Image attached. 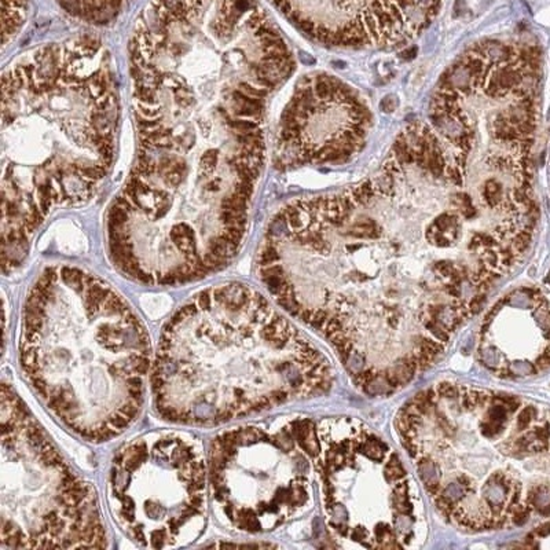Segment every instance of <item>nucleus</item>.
<instances>
[{"mask_svg": "<svg viewBox=\"0 0 550 550\" xmlns=\"http://www.w3.org/2000/svg\"><path fill=\"white\" fill-rule=\"evenodd\" d=\"M293 69L256 0H150L129 42L136 154L106 219L123 274L183 285L237 256L266 160V101Z\"/></svg>", "mask_w": 550, "mask_h": 550, "instance_id": "f257e3e1", "label": "nucleus"}, {"mask_svg": "<svg viewBox=\"0 0 550 550\" xmlns=\"http://www.w3.org/2000/svg\"><path fill=\"white\" fill-rule=\"evenodd\" d=\"M1 267L25 259L55 209L84 204L112 168L120 107L109 54L79 38L14 61L1 80Z\"/></svg>", "mask_w": 550, "mask_h": 550, "instance_id": "f03ea898", "label": "nucleus"}, {"mask_svg": "<svg viewBox=\"0 0 550 550\" xmlns=\"http://www.w3.org/2000/svg\"><path fill=\"white\" fill-rule=\"evenodd\" d=\"M330 385L319 351L241 282L182 305L164 326L151 370L157 413L182 425L224 424Z\"/></svg>", "mask_w": 550, "mask_h": 550, "instance_id": "7ed1b4c3", "label": "nucleus"}, {"mask_svg": "<svg viewBox=\"0 0 550 550\" xmlns=\"http://www.w3.org/2000/svg\"><path fill=\"white\" fill-rule=\"evenodd\" d=\"M20 354L45 406L83 439L116 438L139 416L151 369L149 333L97 275L45 268L23 304Z\"/></svg>", "mask_w": 550, "mask_h": 550, "instance_id": "20e7f679", "label": "nucleus"}, {"mask_svg": "<svg viewBox=\"0 0 550 550\" xmlns=\"http://www.w3.org/2000/svg\"><path fill=\"white\" fill-rule=\"evenodd\" d=\"M3 549L107 548L92 486L79 477L7 382L1 385Z\"/></svg>", "mask_w": 550, "mask_h": 550, "instance_id": "39448f33", "label": "nucleus"}, {"mask_svg": "<svg viewBox=\"0 0 550 550\" xmlns=\"http://www.w3.org/2000/svg\"><path fill=\"white\" fill-rule=\"evenodd\" d=\"M109 504L121 529L145 548H179L205 527L207 466L201 444L182 432H153L114 457Z\"/></svg>", "mask_w": 550, "mask_h": 550, "instance_id": "423d86ee", "label": "nucleus"}, {"mask_svg": "<svg viewBox=\"0 0 550 550\" xmlns=\"http://www.w3.org/2000/svg\"><path fill=\"white\" fill-rule=\"evenodd\" d=\"M290 429L246 425L217 435L209 451V483L220 514L238 531L279 526L308 499L304 458Z\"/></svg>", "mask_w": 550, "mask_h": 550, "instance_id": "0eeeda50", "label": "nucleus"}, {"mask_svg": "<svg viewBox=\"0 0 550 550\" xmlns=\"http://www.w3.org/2000/svg\"><path fill=\"white\" fill-rule=\"evenodd\" d=\"M369 117L364 105L337 79L305 77L279 123L276 163L290 168L347 160L363 145Z\"/></svg>", "mask_w": 550, "mask_h": 550, "instance_id": "6e6552de", "label": "nucleus"}, {"mask_svg": "<svg viewBox=\"0 0 550 550\" xmlns=\"http://www.w3.org/2000/svg\"><path fill=\"white\" fill-rule=\"evenodd\" d=\"M305 35L332 45L394 44L433 18L440 0H271Z\"/></svg>", "mask_w": 550, "mask_h": 550, "instance_id": "1a4fd4ad", "label": "nucleus"}, {"mask_svg": "<svg viewBox=\"0 0 550 550\" xmlns=\"http://www.w3.org/2000/svg\"><path fill=\"white\" fill-rule=\"evenodd\" d=\"M66 13L89 23L110 22L121 13L128 0H57Z\"/></svg>", "mask_w": 550, "mask_h": 550, "instance_id": "9d476101", "label": "nucleus"}, {"mask_svg": "<svg viewBox=\"0 0 550 550\" xmlns=\"http://www.w3.org/2000/svg\"><path fill=\"white\" fill-rule=\"evenodd\" d=\"M26 18L25 0H3V44L20 32Z\"/></svg>", "mask_w": 550, "mask_h": 550, "instance_id": "9b49d317", "label": "nucleus"}, {"mask_svg": "<svg viewBox=\"0 0 550 550\" xmlns=\"http://www.w3.org/2000/svg\"><path fill=\"white\" fill-rule=\"evenodd\" d=\"M385 477L389 483L401 482L404 477V469L402 466L401 461L396 454H392L391 458L388 460L387 466H385Z\"/></svg>", "mask_w": 550, "mask_h": 550, "instance_id": "f8f14e48", "label": "nucleus"}, {"mask_svg": "<svg viewBox=\"0 0 550 550\" xmlns=\"http://www.w3.org/2000/svg\"><path fill=\"white\" fill-rule=\"evenodd\" d=\"M417 348L421 351L424 357L433 360L443 351V345L429 337H421V341L417 344Z\"/></svg>", "mask_w": 550, "mask_h": 550, "instance_id": "ddd939ff", "label": "nucleus"}, {"mask_svg": "<svg viewBox=\"0 0 550 550\" xmlns=\"http://www.w3.org/2000/svg\"><path fill=\"white\" fill-rule=\"evenodd\" d=\"M394 499H395V506L398 508V510L402 513H409L410 512V505L409 501H407V484L404 482L398 483L396 488L394 492Z\"/></svg>", "mask_w": 550, "mask_h": 550, "instance_id": "4468645a", "label": "nucleus"}, {"mask_svg": "<svg viewBox=\"0 0 550 550\" xmlns=\"http://www.w3.org/2000/svg\"><path fill=\"white\" fill-rule=\"evenodd\" d=\"M458 268L460 267H457L453 261L450 260L436 261L435 266H433V270H435L436 274L440 275V276H443V278H448V279L455 274V271H457Z\"/></svg>", "mask_w": 550, "mask_h": 550, "instance_id": "2eb2a0df", "label": "nucleus"}, {"mask_svg": "<svg viewBox=\"0 0 550 550\" xmlns=\"http://www.w3.org/2000/svg\"><path fill=\"white\" fill-rule=\"evenodd\" d=\"M534 417H535V409L534 407L528 406L526 409L521 410L520 414L517 417V429L519 431H526L528 426H529V424H531V421L534 420Z\"/></svg>", "mask_w": 550, "mask_h": 550, "instance_id": "dca6fc26", "label": "nucleus"}, {"mask_svg": "<svg viewBox=\"0 0 550 550\" xmlns=\"http://www.w3.org/2000/svg\"><path fill=\"white\" fill-rule=\"evenodd\" d=\"M380 372L376 369H366L363 372L357 373L355 376V382L358 384V387H363V385H369L372 381L379 377Z\"/></svg>", "mask_w": 550, "mask_h": 550, "instance_id": "f3484780", "label": "nucleus"}, {"mask_svg": "<svg viewBox=\"0 0 550 550\" xmlns=\"http://www.w3.org/2000/svg\"><path fill=\"white\" fill-rule=\"evenodd\" d=\"M209 546H215V548H244V546H248V548H275V545H273V543H266V542L234 543V542H224V541H219L217 543H211Z\"/></svg>", "mask_w": 550, "mask_h": 550, "instance_id": "a211bd4d", "label": "nucleus"}, {"mask_svg": "<svg viewBox=\"0 0 550 550\" xmlns=\"http://www.w3.org/2000/svg\"><path fill=\"white\" fill-rule=\"evenodd\" d=\"M436 394L442 398L453 399V398L460 396V388H457L454 384H450V382H440L436 387Z\"/></svg>", "mask_w": 550, "mask_h": 550, "instance_id": "6ab92c4d", "label": "nucleus"}, {"mask_svg": "<svg viewBox=\"0 0 550 550\" xmlns=\"http://www.w3.org/2000/svg\"><path fill=\"white\" fill-rule=\"evenodd\" d=\"M502 429H504V423H498V421L484 420V423L482 424V432L487 438H492V436L498 435Z\"/></svg>", "mask_w": 550, "mask_h": 550, "instance_id": "aec40b11", "label": "nucleus"}, {"mask_svg": "<svg viewBox=\"0 0 550 550\" xmlns=\"http://www.w3.org/2000/svg\"><path fill=\"white\" fill-rule=\"evenodd\" d=\"M376 535L380 541H384V539H387L388 535H391V529L387 524H379L376 527Z\"/></svg>", "mask_w": 550, "mask_h": 550, "instance_id": "412c9836", "label": "nucleus"}, {"mask_svg": "<svg viewBox=\"0 0 550 550\" xmlns=\"http://www.w3.org/2000/svg\"><path fill=\"white\" fill-rule=\"evenodd\" d=\"M367 536V532L364 531L363 528L362 527H358L354 529V532H352V538H354V541H362V539H364Z\"/></svg>", "mask_w": 550, "mask_h": 550, "instance_id": "4be33fe9", "label": "nucleus"}]
</instances>
